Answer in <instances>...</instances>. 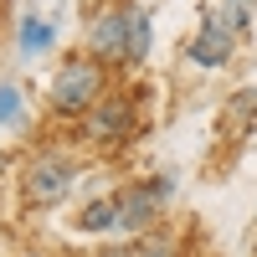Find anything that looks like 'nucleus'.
<instances>
[{
	"label": "nucleus",
	"instance_id": "9d476101",
	"mask_svg": "<svg viewBox=\"0 0 257 257\" xmlns=\"http://www.w3.org/2000/svg\"><path fill=\"white\" fill-rule=\"evenodd\" d=\"M21 108H26L21 88H16V82H0V128H6V123H16V118H21Z\"/></svg>",
	"mask_w": 257,
	"mask_h": 257
},
{
	"label": "nucleus",
	"instance_id": "f257e3e1",
	"mask_svg": "<svg viewBox=\"0 0 257 257\" xmlns=\"http://www.w3.org/2000/svg\"><path fill=\"white\" fill-rule=\"evenodd\" d=\"M103 103V62L67 57L52 77V108L57 113H93Z\"/></svg>",
	"mask_w": 257,
	"mask_h": 257
},
{
	"label": "nucleus",
	"instance_id": "20e7f679",
	"mask_svg": "<svg viewBox=\"0 0 257 257\" xmlns=\"http://www.w3.org/2000/svg\"><path fill=\"white\" fill-rule=\"evenodd\" d=\"M128 128H134V103L128 98H103L93 113H82V134H88L93 144H118L128 139Z\"/></svg>",
	"mask_w": 257,
	"mask_h": 257
},
{
	"label": "nucleus",
	"instance_id": "423d86ee",
	"mask_svg": "<svg viewBox=\"0 0 257 257\" xmlns=\"http://www.w3.org/2000/svg\"><path fill=\"white\" fill-rule=\"evenodd\" d=\"M231 52H237V31H226L221 21H211L206 16V26H201V36L190 41V62L196 67H221V62H231Z\"/></svg>",
	"mask_w": 257,
	"mask_h": 257
},
{
	"label": "nucleus",
	"instance_id": "1a4fd4ad",
	"mask_svg": "<svg viewBox=\"0 0 257 257\" xmlns=\"http://www.w3.org/2000/svg\"><path fill=\"white\" fill-rule=\"evenodd\" d=\"M77 226H82V231H123V221H118V196L93 201V206L77 216Z\"/></svg>",
	"mask_w": 257,
	"mask_h": 257
},
{
	"label": "nucleus",
	"instance_id": "39448f33",
	"mask_svg": "<svg viewBox=\"0 0 257 257\" xmlns=\"http://www.w3.org/2000/svg\"><path fill=\"white\" fill-rule=\"evenodd\" d=\"M170 196V180H155V185H128V190H118V221H123V231H149V221L160 216V201Z\"/></svg>",
	"mask_w": 257,
	"mask_h": 257
},
{
	"label": "nucleus",
	"instance_id": "7ed1b4c3",
	"mask_svg": "<svg viewBox=\"0 0 257 257\" xmlns=\"http://www.w3.org/2000/svg\"><path fill=\"white\" fill-rule=\"evenodd\" d=\"M88 57L103 62V67H108V62H128V0L93 16V26H88Z\"/></svg>",
	"mask_w": 257,
	"mask_h": 257
},
{
	"label": "nucleus",
	"instance_id": "f03ea898",
	"mask_svg": "<svg viewBox=\"0 0 257 257\" xmlns=\"http://www.w3.org/2000/svg\"><path fill=\"white\" fill-rule=\"evenodd\" d=\"M72 180H77L72 160H62V155H41L36 165H26V180H21V201H26V206H57V201H67Z\"/></svg>",
	"mask_w": 257,
	"mask_h": 257
},
{
	"label": "nucleus",
	"instance_id": "6e6552de",
	"mask_svg": "<svg viewBox=\"0 0 257 257\" xmlns=\"http://www.w3.org/2000/svg\"><path fill=\"white\" fill-rule=\"evenodd\" d=\"M57 41V26L52 21H41V16H26L21 21V57H41Z\"/></svg>",
	"mask_w": 257,
	"mask_h": 257
},
{
	"label": "nucleus",
	"instance_id": "0eeeda50",
	"mask_svg": "<svg viewBox=\"0 0 257 257\" xmlns=\"http://www.w3.org/2000/svg\"><path fill=\"white\" fill-rule=\"evenodd\" d=\"M149 47H155V31H149V16L139 6H128V67H144Z\"/></svg>",
	"mask_w": 257,
	"mask_h": 257
}]
</instances>
